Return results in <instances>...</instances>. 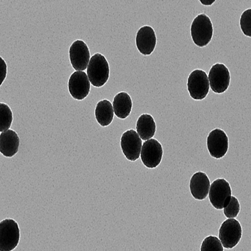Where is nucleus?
Here are the masks:
<instances>
[{"mask_svg":"<svg viewBox=\"0 0 251 251\" xmlns=\"http://www.w3.org/2000/svg\"><path fill=\"white\" fill-rule=\"evenodd\" d=\"M210 87L214 93H224L228 89L230 75L224 64L217 63L212 66L208 75Z\"/></svg>","mask_w":251,"mask_h":251,"instance_id":"8","label":"nucleus"},{"mask_svg":"<svg viewBox=\"0 0 251 251\" xmlns=\"http://www.w3.org/2000/svg\"><path fill=\"white\" fill-rule=\"evenodd\" d=\"M228 137L221 129L212 130L207 137V148L212 157L216 159L223 158L228 150Z\"/></svg>","mask_w":251,"mask_h":251,"instance_id":"10","label":"nucleus"},{"mask_svg":"<svg viewBox=\"0 0 251 251\" xmlns=\"http://www.w3.org/2000/svg\"><path fill=\"white\" fill-rule=\"evenodd\" d=\"M192 40L199 47H206L213 36V25L211 20L205 14L197 16L191 25Z\"/></svg>","mask_w":251,"mask_h":251,"instance_id":"2","label":"nucleus"},{"mask_svg":"<svg viewBox=\"0 0 251 251\" xmlns=\"http://www.w3.org/2000/svg\"><path fill=\"white\" fill-rule=\"evenodd\" d=\"M114 109L109 100H100L95 108V118L102 127H107L112 123L114 117Z\"/></svg>","mask_w":251,"mask_h":251,"instance_id":"18","label":"nucleus"},{"mask_svg":"<svg viewBox=\"0 0 251 251\" xmlns=\"http://www.w3.org/2000/svg\"><path fill=\"white\" fill-rule=\"evenodd\" d=\"M140 156L143 164L146 168L150 169L156 168L162 162V144L157 139L151 138L146 140L143 144Z\"/></svg>","mask_w":251,"mask_h":251,"instance_id":"9","label":"nucleus"},{"mask_svg":"<svg viewBox=\"0 0 251 251\" xmlns=\"http://www.w3.org/2000/svg\"><path fill=\"white\" fill-rule=\"evenodd\" d=\"M20 239V230L17 222L6 219L0 223V251L14 250L18 246Z\"/></svg>","mask_w":251,"mask_h":251,"instance_id":"3","label":"nucleus"},{"mask_svg":"<svg viewBox=\"0 0 251 251\" xmlns=\"http://www.w3.org/2000/svg\"><path fill=\"white\" fill-rule=\"evenodd\" d=\"M91 82L88 75L83 71H77L71 75L69 80L70 94L75 100H85L91 90Z\"/></svg>","mask_w":251,"mask_h":251,"instance_id":"12","label":"nucleus"},{"mask_svg":"<svg viewBox=\"0 0 251 251\" xmlns=\"http://www.w3.org/2000/svg\"><path fill=\"white\" fill-rule=\"evenodd\" d=\"M240 25L243 34L251 37V8L247 9L242 14Z\"/></svg>","mask_w":251,"mask_h":251,"instance_id":"22","label":"nucleus"},{"mask_svg":"<svg viewBox=\"0 0 251 251\" xmlns=\"http://www.w3.org/2000/svg\"><path fill=\"white\" fill-rule=\"evenodd\" d=\"M109 65L103 55L97 53L90 60L87 67V75L90 82L95 87H102L109 78Z\"/></svg>","mask_w":251,"mask_h":251,"instance_id":"1","label":"nucleus"},{"mask_svg":"<svg viewBox=\"0 0 251 251\" xmlns=\"http://www.w3.org/2000/svg\"><path fill=\"white\" fill-rule=\"evenodd\" d=\"M132 106L131 98L127 93L121 92L115 95L113 107L115 114L118 118L125 120L129 117L131 112Z\"/></svg>","mask_w":251,"mask_h":251,"instance_id":"16","label":"nucleus"},{"mask_svg":"<svg viewBox=\"0 0 251 251\" xmlns=\"http://www.w3.org/2000/svg\"><path fill=\"white\" fill-rule=\"evenodd\" d=\"M209 200L214 208L222 210L228 204L232 197L230 184L224 178L214 180L210 185Z\"/></svg>","mask_w":251,"mask_h":251,"instance_id":"5","label":"nucleus"},{"mask_svg":"<svg viewBox=\"0 0 251 251\" xmlns=\"http://www.w3.org/2000/svg\"><path fill=\"white\" fill-rule=\"evenodd\" d=\"M243 234L241 224L237 220L228 219L223 222L219 229V239L223 247L232 249L241 241Z\"/></svg>","mask_w":251,"mask_h":251,"instance_id":"6","label":"nucleus"},{"mask_svg":"<svg viewBox=\"0 0 251 251\" xmlns=\"http://www.w3.org/2000/svg\"><path fill=\"white\" fill-rule=\"evenodd\" d=\"M142 139L135 130H127L123 133L121 138V148L126 158L135 162L141 155Z\"/></svg>","mask_w":251,"mask_h":251,"instance_id":"7","label":"nucleus"},{"mask_svg":"<svg viewBox=\"0 0 251 251\" xmlns=\"http://www.w3.org/2000/svg\"><path fill=\"white\" fill-rule=\"evenodd\" d=\"M201 4L206 5V6H210L215 2L216 0H199Z\"/></svg>","mask_w":251,"mask_h":251,"instance_id":"24","label":"nucleus"},{"mask_svg":"<svg viewBox=\"0 0 251 251\" xmlns=\"http://www.w3.org/2000/svg\"><path fill=\"white\" fill-rule=\"evenodd\" d=\"M224 214L225 217L228 219H234L239 214L241 206L239 201L236 197H231L230 201L224 208Z\"/></svg>","mask_w":251,"mask_h":251,"instance_id":"21","label":"nucleus"},{"mask_svg":"<svg viewBox=\"0 0 251 251\" xmlns=\"http://www.w3.org/2000/svg\"><path fill=\"white\" fill-rule=\"evenodd\" d=\"M69 58L73 69L76 71H83L87 69L91 55L87 44L81 40L75 41L70 47Z\"/></svg>","mask_w":251,"mask_h":251,"instance_id":"11","label":"nucleus"},{"mask_svg":"<svg viewBox=\"0 0 251 251\" xmlns=\"http://www.w3.org/2000/svg\"><path fill=\"white\" fill-rule=\"evenodd\" d=\"M210 182L208 176L202 172L194 174L190 179V190L192 197L196 200L203 201L208 195Z\"/></svg>","mask_w":251,"mask_h":251,"instance_id":"14","label":"nucleus"},{"mask_svg":"<svg viewBox=\"0 0 251 251\" xmlns=\"http://www.w3.org/2000/svg\"><path fill=\"white\" fill-rule=\"evenodd\" d=\"M1 59V75H0V78H1V82L0 85L3 83V80H5V77H6L7 75V65L6 63H5V60L3 59L2 58H0Z\"/></svg>","mask_w":251,"mask_h":251,"instance_id":"23","label":"nucleus"},{"mask_svg":"<svg viewBox=\"0 0 251 251\" xmlns=\"http://www.w3.org/2000/svg\"><path fill=\"white\" fill-rule=\"evenodd\" d=\"M13 122L12 110L7 104L0 103V132L10 129Z\"/></svg>","mask_w":251,"mask_h":251,"instance_id":"19","label":"nucleus"},{"mask_svg":"<svg viewBox=\"0 0 251 251\" xmlns=\"http://www.w3.org/2000/svg\"><path fill=\"white\" fill-rule=\"evenodd\" d=\"M136 130L142 140L151 139L156 131V124L154 119L150 114L141 115L137 120Z\"/></svg>","mask_w":251,"mask_h":251,"instance_id":"17","label":"nucleus"},{"mask_svg":"<svg viewBox=\"0 0 251 251\" xmlns=\"http://www.w3.org/2000/svg\"><path fill=\"white\" fill-rule=\"evenodd\" d=\"M201 251H223V244L217 236H208L203 241Z\"/></svg>","mask_w":251,"mask_h":251,"instance_id":"20","label":"nucleus"},{"mask_svg":"<svg viewBox=\"0 0 251 251\" xmlns=\"http://www.w3.org/2000/svg\"><path fill=\"white\" fill-rule=\"evenodd\" d=\"M187 87L190 97L193 100H204L208 94L210 89L208 75L202 70H194L188 76Z\"/></svg>","mask_w":251,"mask_h":251,"instance_id":"4","label":"nucleus"},{"mask_svg":"<svg viewBox=\"0 0 251 251\" xmlns=\"http://www.w3.org/2000/svg\"><path fill=\"white\" fill-rule=\"evenodd\" d=\"M20 138L14 130L1 132L0 135V151L5 157H12L18 153Z\"/></svg>","mask_w":251,"mask_h":251,"instance_id":"15","label":"nucleus"},{"mask_svg":"<svg viewBox=\"0 0 251 251\" xmlns=\"http://www.w3.org/2000/svg\"><path fill=\"white\" fill-rule=\"evenodd\" d=\"M135 43L141 54L149 56L153 52L156 46L157 38L155 31L149 25L141 27L137 33Z\"/></svg>","mask_w":251,"mask_h":251,"instance_id":"13","label":"nucleus"}]
</instances>
